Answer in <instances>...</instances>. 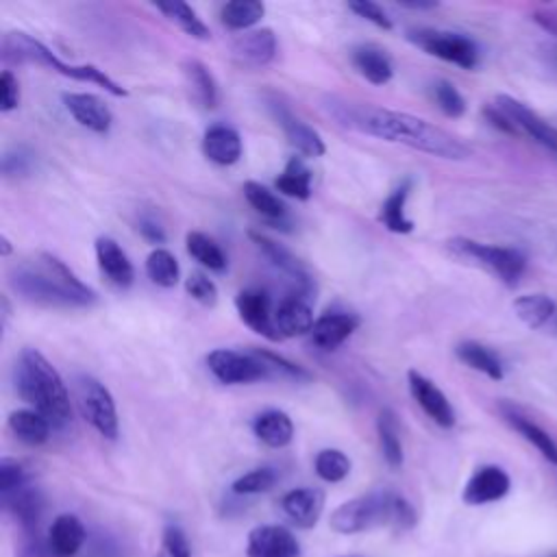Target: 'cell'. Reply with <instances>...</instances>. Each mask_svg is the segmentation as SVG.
Here are the masks:
<instances>
[{"label":"cell","mask_w":557,"mask_h":557,"mask_svg":"<svg viewBox=\"0 0 557 557\" xmlns=\"http://www.w3.org/2000/svg\"><path fill=\"white\" fill-rule=\"evenodd\" d=\"M313 468H315V474L322 479V481H329V483H339L348 476L350 472V459L337 450V448H324L315 455V461H313Z\"/></svg>","instance_id":"60d3db41"},{"label":"cell","mask_w":557,"mask_h":557,"mask_svg":"<svg viewBox=\"0 0 557 557\" xmlns=\"http://www.w3.org/2000/svg\"><path fill=\"white\" fill-rule=\"evenodd\" d=\"M28 483V474L24 470V466L15 459H9L4 457L0 461V494H7V492H13L22 485Z\"/></svg>","instance_id":"7dc6e473"},{"label":"cell","mask_w":557,"mask_h":557,"mask_svg":"<svg viewBox=\"0 0 557 557\" xmlns=\"http://www.w3.org/2000/svg\"><path fill=\"white\" fill-rule=\"evenodd\" d=\"M252 433L259 442H263L270 448H283L294 437V424L292 418L281 409H268L261 411L252 420Z\"/></svg>","instance_id":"4316f807"},{"label":"cell","mask_w":557,"mask_h":557,"mask_svg":"<svg viewBox=\"0 0 557 557\" xmlns=\"http://www.w3.org/2000/svg\"><path fill=\"white\" fill-rule=\"evenodd\" d=\"M185 246L187 252L205 268L213 270V272H224L226 270V255L222 252V248L205 233L200 231H189L185 237Z\"/></svg>","instance_id":"74e56055"},{"label":"cell","mask_w":557,"mask_h":557,"mask_svg":"<svg viewBox=\"0 0 557 557\" xmlns=\"http://www.w3.org/2000/svg\"><path fill=\"white\" fill-rule=\"evenodd\" d=\"M17 557H54V555L48 546V540H41L37 531H30V533H22Z\"/></svg>","instance_id":"f907efd6"},{"label":"cell","mask_w":557,"mask_h":557,"mask_svg":"<svg viewBox=\"0 0 557 557\" xmlns=\"http://www.w3.org/2000/svg\"><path fill=\"white\" fill-rule=\"evenodd\" d=\"M555 300L546 294H524L513 300V311L516 315L529 326V329H540L546 324L553 313H555Z\"/></svg>","instance_id":"8d00e7d4"},{"label":"cell","mask_w":557,"mask_h":557,"mask_svg":"<svg viewBox=\"0 0 557 557\" xmlns=\"http://www.w3.org/2000/svg\"><path fill=\"white\" fill-rule=\"evenodd\" d=\"M357 326H359V318L355 313L333 311L315 320L309 337H311V344H315L318 348L335 350L357 331Z\"/></svg>","instance_id":"7402d4cb"},{"label":"cell","mask_w":557,"mask_h":557,"mask_svg":"<svg viewBox=\"0 0 557 557\" xmlns=\"http://www.w3.org/2000/svg\"><path fill=\"white\" fill-rule=\"evenodd\" d=\"M248 237H250V239L257 244V248L268 257V261H270L272 265H276L281 272L289 274V276L300 285L302 292H309V289H311V278H309L307 270L302 268V263H300L287 248H283L281 244H276L274 239H270L268 235L257 233V231H250Z\"/></svg>","instance_id":"d4e9b609"},{"label":"cell","mask_w":557,"mask_h":557,"mask_svg":"<svg viewBox=\"0 0 557 557\" xmlns=\"http://www.w3.org/2000/svg\"><path fill=\"white\" fill-rule=\"evenodd\" d=\"M87 531L74 513H61L48 531V546L54 557H74L85 544Z\"/></svg>","instance_id":"603a6c76"},{"label":"cell","mask_w":557,"mask_h":557,"mask_svg":"<svg viewBox=\"0 0 557 557\" xmlns=\"http://www.w3.org/2000/svg\"><path fill=\"white\" fill-rule=\"evenodd\" d=\"M407 383H409V392L413 396V400L420 405V409L442 429H453L455 426V409L448 403L446 394L424 374H420L418 370H409L407 372Z\"/></svg>","instance_id":"7c38bea8"},{"label":"cell","mask_w":557,"mask_h":557,"mask_svg":"<svg viewBox=\"0 0 557 557\" xmlns=\"http://www.w3.org/2000/svg\"><path fill=\"white\" fill-rule=\"evenodd\" d=\"M159 557H191V546H189L187 535H185V531L181 527L168 524L163 529Z\"/></svg>","instance_id":"bcb514c9"},{"label":"cell","mask_w":557,"mask_h":557,"mask_svg":"<svg viewBox=\"0 0 557 557\" xmlns=\"http://www.w3.org/2000/svg\"><path fill=\"white\" fill-rule=\"evenodd\" d=\"M348 557H355V555H348Z\"/></svg>","instance_id":"680465c9"},{"label":"cell","mask_w":557,"mask_h":557,"mask_svg":"<svg viewBox=\"0 0 557 557\" xmlns=\"http://www.w3.org/2000/svg\"><path fill=\"white\" fill-rule=\"evenodd\" d=\"M326 109L342 126H348L352 131L385 139V141L405 144L413 150H420L440 159L463 161L472 154L470 146H466L459 137L411 113L381 109L372 104H357L342 98H331Z\"/></svg>","instance_id":"6da1fadb"},{"label":"cell","mask_w":557,"mask_h":557,"mask_svg":"<svg viewBox=\"0 0 557 557\" xmlns=\"http://www.w3.org/2000/svg\"><path fill=\"white\" fill-rule=\"evenodd\" d=\"M207 366L211 374L224 385H242L270 379V368L250 350L239 352L231 348H215L207 355Z\"/></svg>","instance_id":"9c48e42d"},{"label":"cell","mask_w":557,"mask_h":557,"mask_svg":"<svg viewBox=\"0 0 557 557\" xmlns=\"http://www.w3.org/2000/svg\"><path fill=\"white\" fill-rule=\"evenodd\" d=\"M348 9L355 13V15H359V17H363V20H368V22H372L374 26H379V28H383V30H392V17L383 11V7L381 4H376V2H370V0H352V2H348Z\"/></svg>","instance_id":"c3c4849f"},{"label":"cell","mask_w":557,"mask_h":557,"mask_svg":"<svg viewBox=\"0 0 557 557\" xmlns=\"http://www.w3.org/2000/svg\"><path fill=\"white\" fill-rule=\"evenodd\" d=\"M494 104L516 124V128L520 133L529 135L533 141H537L540 146H544L546 150L557 154V131L546 120H542L533 109H529L524 102H520L507 94H498Z\"/></svg>","instance_id":"30bf717a"},{"label":"cell","mask_w":557,"mask_h":557,"mask_svg":"<svg viewBox=\"0 0 557 557\" xmlns=\"http://www.w3.org/2000/svg\"><path fill=\"white\" fill-rule=\"evenodd\" d=\"M183 74H185L196 100L205 109H213L218 104V83H215L213 74L209 72V67L198 59H187L183 63Z\"/></svg>","instance_id":"836d02e7"},{"label":"cell","mask_w":557,"mask_h":557,"mask_svg":"<svg viewBox=\"0 0 557 557\" xmlns=\"http://www.w3.org/2000/svg\"><path fill=\"white\" fill-rule=\"evenodd\" d=\"M154 9L161 11L170 22H174L183 33H187L194 39H209L211 33L205 26V22L198 17V13L187 2H154Z\"/></svg>","instance_id":"d590c367"},{"label":"cell","mask_w":557,"mask_h":557,"mask_svg":"<svg viewBox=\"0 0 557 557\" xmlns=\"http://www.w3.org/2000/svg\"><path fill=\"white\" fill-rule=\"evenodd\" d=\"M63 104L67 113L85 128L94 133H107L113 122L111 109L94 94H78V91H67L63 94Z\"/></svg>","instance_id":"2e32d148"},{"label":"cell","mask_w":557,"mask_h":557,"mask_svg":"<svg viewBox=\"0 0 557 557\" xmlns=\"http://www.w3.org/2000/svg\"><path fill=\"white\" fill-rule=\"evenodd\" d=\"M500 411H503V418L509 422L511 429H516L529 444H533L546 461L557 466V442L540 424H535L527 416L518 413L511 405H500Z\"/></svg>","instance_id":"83f0119b"},{"label":"cell","mask_w":557,"mask_h":557,"mask_svg":"<svg viewBox=\"0 0 557 557\" xmlns=\"http://www.w3.org/2000/svg\"><path fill=\"white\" fill-rule=\"evenodd\" d=\"M433 98L440 111L448 117H461L466 113V100L450 81H437L433 85Z\"/></svg>","instance_id":"7bdbcfd3"},{"label":"cell","mask_w":557,"mask_h":557,"mask_svg":"<svg viewBox=\"0 0 557 557\" xmlns=\"http://www.w3.org/2000/svg\"><path fill=\"white\" fill-rule=\"evenodd\" d=\"M283 513L300 529L318 524L324 509V492L318 487H296L281 498Z\"/></svg>","instance_id":"e0dca14e"},{"label":"cell","mask_w":557,"mask_h":557,"mask_svg":"<svg viewBox=\"0 0 557 557\" xmlns=\"http://www.w3.org/2000/svg\"><path fill=\"white\" fill-rule=\"evenodd\" d=\"M15 389L24 403L41 413L52 429H63L72 418L67 387L57 368L37 350L24 348L15 366Z\"/></svg>","instance_id":"3957f363"},{"label":"cell","mask_w":557,"mask_h":557,"mask_svg":"<svg viewBox=\"0 0 557 557\" xmlns=\"http://www.w3.org/2000/svg\"><path fill=\"white\" fill-rule=\"evenodd\" d=\"M235 307H237L242 322L246 326H250L255 333H259L261 337H265L270 342L283 339V335L278 333L276 322H274V309H272L268 292L257 289V287L242 289L235 296Z\"/></svg>","instance_id":"8fae6325"},{"label":"cell","mask_w":557,"mask_h":557,"mask_svg":"<svg viewBox=\"0 0 557 557\" xmlns=\"http://www.w3.org/2000/svg\"><path fill=\"white\" fill-rule=\"evenodd\" d=\"M483 115L487 117V122H490L494 128H498V131H503V133H509V135L520 133V131L516 128V124H513L496 104L485 107V109H483Z\"/></svg>","instance_id":"f5cc1de1"},{"label":"cell","mask_w":557,"mask_h":557,"mask_svg":"<svg viewBox=\"0 0 557 557\" xmlns=\"http://www.w3.org/2000/svg\"><path fill=\"white\" fill-rule=\"evenodd\" d=\"M403 9H413V11H424V9H435L437 2H398Z\"/></svg>","instance_id":"9f6ffc18"},{"label":"cell","mask_w":557,"mask_h":557,"mask_svg":"<svg viewBox=\"0 0 557 557\" xmlns=\"http://www.w3.org/2000/svg\"><path fill=\"white\" fill-rule=\"evenodd\" d=\"M185 292L205 307H213L218 302V287L205 272H191L185 278Z\"/></svg>","instance_id":"ee69618b"},{"label":"cell","mask_w":557,"mask_h":557,"mask_svg":"<svg viewBox=\"0 0 557 557\" xmlns=\"http://www.w3.org/2000/svg\"><path fill=\"white\" fill-rule=\"evenodd\" d=\"M74 396L81 416L107 440L117 437V409L111 392L94 376L78 374L74 379Z\"/></svg>","instance_id":"52a82bcc"},{"label":"cell","mask_w":557,"mask_h":557,"mask_svg":"<svg viewBox=\"0 0 557 557\" xmlns=\"http://www.w3.org/2000/svg\"><path fill=\"white\" fill-rule=\"evenodd\" d=\"M0 255L9 257L11 255V242L7 235H0Z\"/></svg>","instance_id":"6f0895ef"},{"label":"cell","mask_w":557,"mask_h":557,"mask_svg":"<svg viewBox=\"0 0 557 557\" xmlns=\"http://www.w3.org/2000/svg\"><path fill=\"white\" fill-rule=\"evenodd\" d=\"M446 246L455 257L479 263L509 287L518 283L527 268V257L509 246H492L468 237H453L446 242Z\"/></svg>","instance_id":"8992f818"},{"label":"cell","mask_w":557,"mask_h":557,"mask_svg":"<svg viewBox=\"0 0 557 557\" xmlns=\"http://www.w3.org/2000/svg\"><path fill=\"white\" fill-rule=\"evenodd\" d=\"M20 104V85L11 70L0 74V111L9 113Z\"/></svg>","instance_id":"681fc988"},{"label":"cell","mask_w":557,"mask_h":557,"mask_svg":"<svg viewBox=\"0 0 557 557\" xmlns=\"http://www.w3.org/2000/svg\"><path fill=\"white\" fill-rule=\"evenodd\" d=\"M139 233L144 239H148L150 244H163L165 242V231L163 226H159L154 220H139Z\"/></svg>","instance_id":"db71d44e"},{"label":"cell","mask_w":557,"mask_h":557,"mask_svg":"<svg viewBox=\"0 0 557 557\" xmlns=\"http://www.w3.org/2000/svg\"><path fill=\"white\" fill-rule=\"evenodd\" d=\"M276 470L270 468V466H261V468H255L242 476H237L231 485L233 494L237 496H250V494H261V492H268L274 483H276Z\"/></svg>","instance_id":"b9f144b4"},{"label":"cell","mask_w":557,"mask_h":557,"mask_svg":"<svg viewBox=\"0 0 557 557\" xmlns=\"http://www.w3.org/2000/svg\"><path fill=\"white\" fill-rule=\"evenodd\" d=\"M252 352L270 368V372L276 370L278 374H285V376H289V379H294V381H309V379H311V374H309L302 366H298V363H294V361H289V359L276 355V352L259 350V348H255Z\"/></svg>","instance_id":"f6af8a7d"},{"label":"cell","mask_w":557,"mask_h":557,"mask_svg":"<svg viewBox=\"0 0 557 557\" xmlns=\"http://www.w3.org/2000/svg\"><path fill=\"white\" fill-rule=\"evenodd\" d=\"M300 544L292 531L278 524H261L248 533L246 557H298Z\"/></svg>","instance_id":"4fadbf2b"},{"label":"cell","mask_w":557,"mask_h":557,"mask_svg":"<svg viewBox=\"0 0 557 557\" xmlns=\"http://www.w3.org/2000/svg\"><path fill=\"white\" fill-rule=\"evenodd\" d=\"M94 248H96L98 268L107 276V281L120 289L131 287L133 278H135V270H133V263L128 261L126 252L120 248V244L111 237H98Z\"/></svg>","instance_id":"ffe728a7"},{"label":"cell","mask_w":557,"mask_h":557,"mask_svg":"<svg viewBox=\"0 0 557 557\" xmlns=\"http://www.w3.org/2000/svg\"><path fill=\"white\" fill-rule=\"evenodd\" d=\"M411 194V178H405L381 205L379 211V222L398 235H407L413 231V222L407 218L405 207H407V198Z\"/></svg>","instance_id":"f1b7e54d"},{"label":"cell","mask_w":557,"mask_h":557,"mask_svg":"<svg viewBox=\"0 0 557 557\" xmlns=\"http://www.w3.org/2000/svg\"><path fill=\"white\" fill-rule=\"evenodd\" d=\"M376 433H379V444H381V453L383 459L389 468H400L403 466V442H400V431H398V420L396 413L385 407L381 409L379 418H376Z\"/></svg>","instance_id":"1f68e13d"},{"label":"cell","mask_w":557,"mask_h":557,"mask_svg":"<svg viewBox=\"0 0 557 557\" xmlns=\"http://www.w3.org/2000/svg\"><path fill=\"white\" fill-rule=\"evenodd\" d=\"M533 20H535L542 28H546V30H550V33L557 35V9H540V11L533 13Z\"/></svg>","instance_id":"11a10c76"},{"label":"cell","mask_w":557,"mask_h":557,"mask_svg":"<svg viewBox=\"0 0 557 557\" xmlns=\"http://www.w3.org/2000/svg\"><path fill=\"white\" fill-rule=\"evenodd\" d=\"M146 274L159 287H174L181 276L176 257L165 248H154L146 259Z\"/></svg>","instance_id":"ab89813d"},{"label":"cell","mask_w":557,"mask_h":557,"mask_svg":"<svg viewBox=\"0 0 557 557\" xmlns=\"http://www.w3.org/2000/svg\"><path fill=\"white\" fill-rule=\"evenodd\" d=\"M350 61L355 65V70L370 81L372 85H385L392 81L394 76V67L389 57L385 54V50H381L379 46L372 44H361L357 48H352L350 52Z\"/></svg>","instance_id":"484cf974"},{"label":"cell","mask_w":557,"mask_h":557,"mask_svg":"<svg viewBox=\"0 0 557 557\" xmlns=\"http://www.w3.org/2000/svg\"><path fill=\"white\" fill-rule=\"evenodd\" d=\"M9 429L20 442L28 446H41L48 442L52 424L35 409H17L9 416Z\"/></svg>","instance_id":"4dcf8cb0"},{"label":"cell","mask_w":557,"mask_h":557,"mask_svg":"<svg viewBox=\"0 0 557 557\" xmlns=\"http://www.w3.org/2000/svg\"><path fill=\"white\" fill-rule=\"evenodd\" d=\"M265 13V4L259 0H233L222 4L220 20L231 30H248L252 28Z\"/></svg>","instance_id":"e575fe53"},{"label":"cell","mask_w":557,"mask_h":557,"mask_svg":"<svg viewBox=\"0 0 557 557\" xmlns=\"http://www.w3.org/2000/svg\"><path fill=\"white\" fill-rule=\"evenodd\" d=\"M9 283L24 300L41 307L70 309L96 302V292L50 252L17 263L9 272Z\"/></svg>","instance_id":"7a4b0ae2"},{"label":"cell","mask_w":557,"mask_h":557,"mask_svg":"<svg viewBox=\"0 0 557 557\" xmlns=\"http://www.w3.org/2000/svg\"><path fill=\"white\" fill-rule=\"evenodd\" d=\"M233 57L250 67H263L276 57V35L272 28H255L233 41Z\"/></svg>","instance_id":"d6986e66"},{"label":"cell","mask_w":557,"mask_h":557,"mask_svg":"<svg viewBox=\"0 0 557 557\" xmlns=\"http://www.w3.org/2000/svg\"><path fill=\"white\" fill-rule=\"evenodd\" d=\"M202 152L209 161L218 165H233L242 157V137L231 126H209L202 137Z\"/></svg>","instance_id":"cb8c5ba5"},{"label":"cell","mask_w":557,"mask_h":557,"mask_svg":"<svg viewBox=\"0 0 557 557\" xmlns=\"http://www.w3.org/2000/svg\"><path fill=\"white\" fill-rule=\"evenodd\" d=\"M0 498H2L4 511L20 524L22 533L37 531L44 513V496L37 487L26 483L13 492L0 494Z\"/></svg>","instance_id":"9a60e30c"},{"label":"cell","mask_w":557,"mask_h":557,"mask_svg":"<svg viewBox=\"0 0 557 557\" xmlns=\"http://www.w3.org/2000/svg\"><path fill=\"white\" fill-rule=\"evenodd\" d=\"M244 196H246L248 205L257 213H261L265 220L276 222V220H283L285 213H287L285 202L274 191H270L265 185H261L257 181H246L244 183Z\"/></svg>","instance_id":"f35d334b"},{"label":"cell","mask_w":557,"mask_h":557,"mask_svg":"<svg viewBox=\"0 0 557 557\" xmlns=\"http://www.w3.org/2000/svg\"><path fill=\"white\" fill-rule=\"evenodd\" d=\"M28 165H30V154L24 152L22 148H15L13 152H7V154L2 157V172H4L7 176H11V174H24V172L28 170Z\"/></svg>","instance_id":"816d5d0a"},{"label":"cell","mask_w":557,"mask_h":557,"mask_svg":"<svg viewBox=\"0 0 557 557\" xmlns=\"http://www.w3.org/2000/svg\"><path fill=\"white\" fill-rule=\"evenodd\" d=\"M311 170L305 165V161L300 157H292L283 172L276 176L274 181V187L285 194V196H292L296 200H307L311 196Z\"/></svg>","instance_id":"d6a6232c"},{"label":"cell","mask_w":557,"mask_h":557,"mask_svg":"<svg viewBox=\"0 0 557 557\" xmlns=\"http://www.w3.org/2000/svg\"><path fill=\"white\" fill-rule=\"evenodd\" d=\"M2 50H4V59H9V61H17V63L30 61V63L46 65V67H50V70H54V72H59V74H63L67 78L83 81V83H96L104 91H109L111 96H126L128 94L122 85H117L111 76H107L104 70H98L96 65H70V63H63L57 54H52L50 48H46L41 41L33 39L26 33H9L4 37Z\"/></svg>","instance_id":"5b68a950"},{"label":"cell","mask_w":557,"mask_h":557,"mask_svg":"<svg viewBox=\"0 0 557 557\" xmlns=\"http://www.w3.org/2000/svg\"><path fill=\"white\" fill-rule=\"evenodd\" d=\"M407 39L424 50L431 57H437L442 61H448L453 65H459L463 70H474L479 65V48L476 44L453 30H437V28H418L409 30Z\"/></svg>","instance_id":"ba28073f"},{"label":"cell","mask_w":557,"mask_h":557,"mask_svg":"<svg viewBox=\"0 0 557 557\" xmlns=\"http://www.w3.org/2000/svg\"><path fill=\"white\" fill-rule=\"evenodd\" d=\"M274 109V117L278 122V126L283 128L287 141L302 154V157H322L326 152V146L320 137L318 131H313L307 122H302L300 117H296L292 111H287L281 104H272Z\"/></svg>","instance_id":"ac0fdd59"},{"label":"cell","mask_w":557,"mask_h":557,"mask_svg":"<svg viewBox=\"0 0 557 557\" xmlns=\"http://www.w3.org/2000/svg\"><path fill=\"white\" fill-rule=\"evenodd\" d=\"M509 487L511 479L500 466H483L468 479L461 492V500L466 505L496 503L509 494Z\"/></svg>","instance_id":"5bb4252c"},{"label":"cell","mask_w":557,"mask_h":557,"mask_svg":"<svg viewBox=\"0 0 557 557\" xmlns=\"http://www.w3.org/2000/svg\"><path fill=\"white\" fill-rule=\"evenodd\" d=\"M553 557H557V555H553Z\"/></svg>","instance_id":"91938a15"},{"label":"cell","mask_w":557,"mask_h":557,"mask_svg":"<svg viewBox=\"0 0 557 557\" xmlns=\"http://www.w3.org/2000/svg\"><path fill=\"white\" fill-rule=\"evenodd\" d=\"M455 355L461 363H466L468 368L485 374L492 381H500L505 376L503 361L498 359V355L492 348H487V346H483L474 339H466V342L457 344Z\"/></svg>","instance_id":"f546056e"},{"label":"cell","mask_w":557,"mask_h":557,"mask_svg":"<svg viewBox=\"0 0 557 557\" xmlns=\"http://www.w3.org/2000/svg\"><path fill=\"white\" fill-rule=\"evenodd\" d=\"M274 322L283 337L309 335L315 320H313L311 307L307 302V296L296 292V294L283 298L274 309Z\"/></svg>","instance_id":"44dd1931"},{"label":"cell","mask_w":557,"mask_h":557,"mask_svg":"<svg viewBox=\"0 0 557 557\" xmlns=\"http://www.w3.org/2000/svg\"><path fill=\"white\" fill-rule=\"evenodd\" d=\"M331 529L337 533H361L374 527L392 524L400 531L416 524L413 507L394 492H370L342 503L331 513Z\"/></svg>","instance_id":"277c9868"}]
</instances>
